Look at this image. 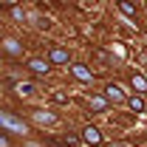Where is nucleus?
<instances>
[{"label": "nucleus", "instance_id": "1", "mask_svg": "<svg viewBox=\"0 0 147 147\" xmlns=\"http://www.w3.org/2000/svg\"><path fill=\"white\" fill-rule=\"evenodd\" d=\"M0 125H3V127H9V130H17V133H23V130H26V125H23L20 119L9 116V113H3V110H0Z\"/></svg>", "mask_w": 147, "mask_h": 147}, {"label": "nucleus", "instance_id": "2", "mask_svg": "<svg viewBox=\"0 0 147 147\" xmlns=\"http://www.w3.org/2000/svg\"><path fill=\"white\" fill-rule=\"evenodd\" d=\"M105 99H110V102H116V105H119V102H125V93H122V88L113 82V85L105 88Z\"/></svg>", "mask_w": 147, "mask_h": 147}, {"label": "nucleus", "instance_id": "3", "mask_svg": "<svg viewBox=\"0 0 147 147\" xmlns=\"http://www.w3.org/2000/svg\"><path fill=\"white\" fill-rule=\"evenodd\" d=\"M28 68H31L34 74H48L51 62H48V59H40V57H34V59H28Z\"/></svg>", "mask_w": 147, "mask_h": 147}, {"label": "nucleus", "instance_id": "4", "mask_svg": "<svg viewBox=\"0 0 147 147\" xmlns=\"http://www.w3.org/2000/svg\"><path fill=\"white\" fill-rule=\"evenodd\" d=\"M82 139H85L88 144H99V142H102V133H99L96 127H91V125H88V127L82 130Z\"/></svg>", "mask_w": 147, "mask_h": 147}, {"label": "nucleus", "instance_id": "5", "mask_svg": "<svg viewBox=\"0 0 147 147\" xmlns=\"http://www.w3.org/2000/svg\"><path fill=\"white\" fill-rule=\"evenodd\" d=\"M48 62L65 65V62H68V51H65V48H51V59H48Z\"/></svg>", "mask_w": 147, "mask_h": 147}, {"label": "nucleus", "instance_id": "6", "mask_svg": "<svg viewBox=\"0 0 147 147\" xmlns=\"http://www.w3.org/2000/svg\"><path fill=\"white\" fill-rule=\"evenodd\" d=\"M71 71H74V76H76V79H82V82H91V79H93V74L88 71L85 65H74Z\"/></svg>", "mask_w": 147, "mask_h": 147}, {"label": "nucleus", "instance_id": "7", "mask_svg": "<svg viewBox=\"0 0 147 147\" xmlns=\"http://www.w3.org/2000/svg\"><path fill=\"white\" fill-rule=\"evenodd\" d=\"M88 105H91L96 113H102V110L108 108V99H105V96H91V99H88Z\"/></svg>", "mask_w": 147, "mask_h": 147}, {"label": "nucleus", "instance_id": "8", "mask_svg": "<svg viewBox=\"0 0 147 147\" xmlns=\"http://www.w3.org/2000/svg\"><path fill=\"white\" fill-rule=\"evenodd\" d=\"M34 122H40V125H51V122H54V113H45V110H37V113H34Z\"/></svg>", "mask_w": 147, "mask_h": 147}, {"label": "nucleus", "instance_id": "9", "mask_svg": "<svg viewBox=\"0 0 147 147\" xmlns=\"http://www.w3.org/2000/svg\"><path fill=\"white\" fill-rule=\"evenodd\" d=\"M130 82H133V88H136L139 93H142V91H147V79L142 76V74H133V79H130Z\"/></svg>", "mask_w": 147, "mask_h": 147}, {"label": "nucleus", "instance_id": "10", "mask_svg": "<svg viewBox=\"0 0 147 147\" xmlns=\"http://www.w3.org/2000/svg\"><path fill=\"white\" fill-rule=\"evenodd\" d=\"M127 102H130V108L136 110V113H142V110H144V99H142V96H130Z\"/></svg>", "mask_w": 147, "mask_h": 147}, {"label": "nucleus", "instance_id": "11", "mask_svg": "<svg viewBox=\"0 0 147 147\" xmlns=\"http://www.w3.org/2000/svg\"><path fill=\"white\" fill-rule=\"evenodd\" d=\"M119 9H122L125 14H130V17H136V6H133V3H119Z\"/></svg>", "mask_w": 147, "mask_h": 147}, {"label": "nucleus", "instance_id": "12", "mask_svg": "<svg viewBox=\"0 0 147 147\" xmlns=\"http://www.w3.org/2000/svg\"><path fill=\"white\" fill-rule=\"evenodd\" d=\"M6 51H9V54H20V45L14 40H6Z\"/></svg>", "mask_w": 147, "mask_h": 147}, {"label": "nucleus", "instance_id": "13", "mask_svg": "<svg viewBox=\"0 0 147 147\" xmlns=\"http://www.w3.org/2000/svg\"><path fill=\"white\" fill-rule=\"evenodd\" d=\"M11 17H14V20H23V17H26V11H23L20 6H11Z\"/></svg>", "mask_w": 147, "mask_h": 147}, {"label": "nucleus", "instance_id": "14", "mask_svg": "<svg viewBox=\"0 0 147 147\" xmlns=\"http://www.w3.org/2000/svg\"><path fill=\"white\" fill-rule=\"evenodd\" d=\"M17 91H20V93H31V91H34V88H31V85L26 82V85H17Z\"/></svg>", "mask_w": 147, "mask_h": 147}, {"label": "nucleus", "instance_id": "15", "mask_svg": "<svg viewBox=\"0 0 147 147\" xmlns=\"http://www.w3.org/2000/svg\"><path fill=\"white\" fill-rule=\"evenodd\" d=\"M0 147H11V142H9V139H6L3 133H0Z\"/></svg>", "mask_w": 147, "mask_h": 147}, {"label": "nucleus", "instance_id": "16", "mask_svg": "<svg viewBox=\"0 0 147 147\" xmlns=\"http://www.w3.org/2000/svg\"><path fill=\"white\" fill-rule=\"evenodd\" d=\"M105 147H127V144H125V142H108Z\"/></svg>", "mask_w": 147, "mask_h": 147}]
</instances>
